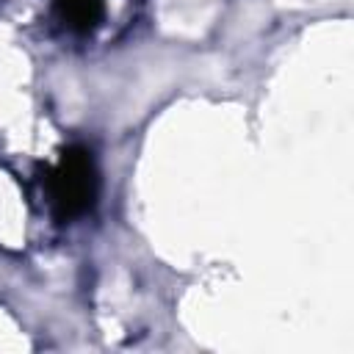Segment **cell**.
<instances>
[{"instance_id": "cell-2", "label": "cell", "mask_w": 354, "mask_h": 354, "mask_svg": "<svg viewBox=\"0 0 354 354\" xmlns=\"http://www.w3.org/2000/svg\"><path fill=\"white\" fill-rule=\"evenodd\" d=\"M64 25L75 33H91L102 22V0H53Z\"/></svg>"}, {"instance_id": "cell-1", "label": "cell", "mask_w": 354, "mask_h": 354, "mask_svg": "<svg viewBox=\"0 0 354 354\" xmlns=\"http://www.w3.org/2000/svg\"><path fill=\"white\" fill-rule=\"evenodd\" d=\"M47 191L53 202V213L58 221H72L83 213H88L97 202L100 177L94 158L86 147H66L47 174Z\"/></svg>"}]
</instances>
